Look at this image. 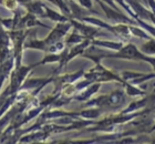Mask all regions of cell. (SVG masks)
<instances>
[{"instance_id": "1", "label": "cell", "mask_w": 155, "mask_h": 144, "mask_svg": "<svg viewBox=\"0 0 155 144\" xmlns=\"http://www.w3.org/2000/svg\"><path fill=\"white\" fill-rule=\"evenodd\" d=\"M70 22H71L72 25L75 27V29H78L84 37H87V38L91 39V40H93V38L95 35H102V33H100L97 28L87 26V25H83V23H79L78 21L72 20V19H70Z\"/></svg>"}, {"instance_id": "2", "label": "cell", "mask_w": 155, "mask_h": 144, "mask_svg": "<svg viewBox=\"0 0 155 144\" xmlns=\"http://www.w3.org/2000/svg\"><path fill=\"white\" fill-rule=\"evenodd\" d=\"M123 86L125 89V93L130 96H145L146 95V91L145 90H141L140 88L135 85V84H132L125 81L123 83Z\"/></svg>"}, {"instance_id": "3", "label": "cell", "mask_w": 155, "mask_h": 144, "mask_svg": "<svg viewBox=\"0 0 155 144\" xmlns=\"http://www.w3.org/2000/svg\"><path fill=\"white\" fill-rule=\"evenodd\" d=\"M45 17L49 18V19L52 20V21H57V22H68V21H70V19H69L67 16H63V15H60V13L55 12V11L51 10L49 7L45 6Z\"/></svg>"}, {"instance_id": "4", "label": "cell", "mask_w": 155, "mask_h": 144, "mask_svg": "<svg viewBox=\"0 0 155 144\" xmlns=\"http://www.w3.org/2000/svg\"><path fill=\"white\" fill-rule=\"evenodd\" d=\"M100 82H97V83H94L93 85L91 86V88H89V89H87L84 92H82L80 94V95H77L74 96L73 99H75L77 101H85V100H87L89 98H90L91 95H93L94 93H97V91L99 89H100Z\"/></svg>"}, {"instance_id": "5", "label": "cell", "mask_w": 155, "mask_h": 144, "mask_svg": "<svg viewBox=\"0 0 155 144\" xmlns=\"http://www.w3.org/2000/svg\"><path fill=\"white\" fill-rule=\"evenodd\" d=\"M140 50L147 55H155V37L147 39V41L141 45Z\"/></svg>"}, {"instance_id": "6", "label": "cell", "mask_w": 155, "mask_h": 144, "mask_svg": "<svg viewBox=\"0 0 155 144\" xmlns=\"http://www.w3.org/2000/svg\"><path fill=\"white\" fill-rule=\"evenodd\" d=\"M92 43L95 45H100V47H104L107 49H111V50H120L123 47V42H114V41H93Z\"/></svg>"}, {"instance_id": "7", "label": "cell", "mask_w": 155, "mask_h": 144, "mask_svg": "<svg viewBox=\"0 0 155 144\" xmlns=\"http://www.w3.org/2000/svg\"><path fill=\"white\" fill-rule=\"evenodd\" d=\"M3 3L6 5L8 9H16L17 8V0H3Z\"/></svg>"}, {"instance_id": "8", "label": "cell", "mask_w": 155, "mask_h": 144, "mask_svg": "<svg viewBox=\"0 0 155 144\" xmlns=\"http://www.w3.org/2000/svg\"><path fill=\"white\" fill-rule=\"evenodd\" d=\"M79 3H80L81 6L84 7V8H87V9L91 10L92 9V0H78Z\"/></svg>"}, {"instance_id": "9", "label": "cell", "mask_w": 155, "mask_h": 144, "mask_svg": "<svg viewBox=\"0 0 155 144\" xmlns=\"http://www.w3.org/2000/svg\"><path fill=\"white\" fill-rule=\"evenodd\" d=\"M30 1H31V0H17V2L25 3V5H26V3H28V2H30Z\"/></svg>"}, {"instance_id": "10", "label": "cell", "mask_w": 155, "mask_h": 144, "mask_svg": "<svg viewBox=\"0 0 155 144\" xmlns=\"http://www.w3.org/2000/svg\"><path fill=\"white\" fill-rule=\"evenodd\" d=\"M153 93H155V88H154V90H153Z\"/></svg>"}]
</instances>
